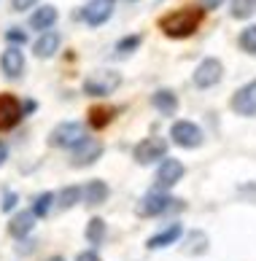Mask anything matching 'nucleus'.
Returning <instances> with one entry per match:
<instances>
[{"mask_svg":"<svg viewBox=\"0 0 256 261\" xmlns=\"http://www.w3.org/2000/svg\"><path fill=\"white\" fill-rule=\"evenodd\" d=\"M81 186H65L57 191V205H60V210H73L81 202Z\"/></svg>","mask_w":256,"mask_h":261,"instance_id":"24","label":"nucleus"},{"mask_svg":"<svg viewBox=\"0 0 256 261\" xmlns=\"http://www.w3.org/2000/svg\"><path fill=\"white\" fill-rule=\"evenodd\" d=\"M151 105H154V111H159L162 116H175L181 102H178V94H175L173 89L162 86V89H156L151 94Z\"/></svg>","mask_w":256,"mask_h":261,"instance_id":"19","label":"nucleus"},{"mask_svg":"<svg viewBox=\"0 0 256 261\" xmlns=\"http://www.w3.org/2000/svg\"><path fill=\"white\" fill-rule=\"evenodd\" d=\"M170 140L178 148H200L205 143V132H202L200 124H194L189 119H178V121H173V127H170Z\"/></svg>","mask_w":256,"mask_h":261,"instance_id":"7","label":"nucleus"},{"mask_svg":"<svg viewBox=\"0 0 256 261\" xmlns=\"http://www.w3.org/2000/svg\"><path fill=\"white\" fill-rule=\"evenodd\" d=\"M221 79H224V62L219 57H202V60L197 62L194 73H192V84L200 92L213 89L216 84H221Z\"/></svg>","mask_w":256,"mask_h":261,"instance_id":"6","label":"nucleus"},{"mask_svg":"<svg viewBox=\"0 0 256 261\" xmlns=\"http://www.w3.org/2000/svg\"><path fill=\"white\" fill-rule=\"evenodd\" d=\"M22 111H25V116H33V113L38 111V102H35V100H25V102H22Z\"/></svg>","mask_w":256,"mask_h":261,"instance_id":"33","label":"nucleus"},{"mask_svg":"<svg viewBox=\"0 0 256 261\" xmlns=\"http://www.w3.org/2000/svg\"><path fill=\"white\" fill-rule=\"evenodd\" d=\"M186 205L178 202L170 191L165 189H149L146 194L141 197V205H137V216L141 218H159V216H167V213H178L183 210Z\"/></svg>","mask_w":256,"mask_h":261,"instance_id":"2","label":"nucleus"},{"mask_svg":"<svg viewBox=\"0 0 256 261\" xmlns=\"http://www.w3.org/2000/svg\"><path fill=\"white\" fill-rule=\"evenodd\" d=\"M57 19H60V11H57V6H52V3H41L38 8H33L30 19H27V27L41 35V33H46V30H54Z\"/></svg>","mask_w":256,"mask_h":261,"instance_id":"14","label":"nucleus"},{"mask_svg":"<svg viewBox=\"0 0 256 261\" xmlns=\"http://www.w3.org/2000/svg\"><path fill=\"white\" fill-rule=\"evenodd\" d=\"M38 224V218L33 216V210H16L11 218H8V234L14 240H27L33 234V229Z\"/></svg>","mask_w":256,"mask_h":261,"instance_id":"16","label":"nucleus"},{"mask_svg":"<svg viewBox=\"0 0 256 261\" xmlns=\"http://www.w3.org/2000/svg\"><path fill=\"white\" fill-rule=\"evenodd\" d=\"M54 202H57V194H54V191H41V194L35 197L33 207H30L33 216H35V218H49V213H52Z\"/></svg>","mask_w":256,"mask_h":261,"instance_id":"25","label":"nucleus"},{"mask_svg":"<svg viewBox=\"0 0 256 261\" xmlns=\"http://www.w3.org/2000/svg\"><path fill=\"white\" fill-rule=\"evenodd\" d=\"M238 46H240V51L256 57V24L243 27V33H240V38H238Z\"/></svg>","mask_w":256,"mask_h":261,"instance_id":"27","label":"nucleus"},{"mask_svg":"<svg viewBox=\"0 0 256 261\" xmlns=\"http://www.w3.org/2000/svg\"><path fill=\"white\" fill-rule=\"evenodd\" d=\"M122 86V73L113 67H100V70L89 73L81 84V92L86 97H111V94Z\"/></svg>","mask_w":256,"mask_h":261,"instance_id":"3","label":"nucleus"},{"mask_svg":"<svg viewBox=\"0 0 256 261\" xmlns=\"http://www.w3.org/2000/svg\"><path fill=\"white\" fill-rule=\"evenodd\" d=\"M84 138H86V124L84 121H60L52 132H49V146L71 151Z\"/></svg>","mask_w":256,"mask_h":261,"instance_id":"5","label":"nucleus"},{"mask_svg":"<svg viewBox=\"0 0 256 261\" xmlns=\"http://www.w3.org/2000/svg\"><path fill=\"white\" fill-rule=\"evenodd\" d=\"M132 159L141 167H154L162 159H167V140L159 138V135H149V138L137 140L132 148Z\"/></svg>","mask_w":256,"mask_h":261,"instance_id":"4","label":"nucleus"},{"mask_svg":"<svg viewBox=\"0 0 256 261\" xmlns=\"http://www.w3.org/2000/svg\"><path fill=\"white\" fill-rule=\"evenodd\" d=\"M200 8H202V11H216V8H219V6H224L226 3V0H200Z\"/></svg>","mask_w":256,"mask_h":261,"instance_id":"32","label":"nucleus"},{"mask_svg":"<svg viewBox=\"0 0 256 261\" xmlns=\"http://www.w3.org/2000/svg\"><path fill=\"white\" fill-rule=\"evenodd\" d=\"M6 162H8V146H6L3 140H0V167H3Z\"/></svg>","mask_w":256,"mask_h":261,"instance_id":"34","label":"nucleus"},{"mask_svg":"<svg viewBox=\"0 0 256 261\" xmlns=\"http://www.w3.org/2000/svg\"><path fill=\"white\" fill-rule=\"evenodd\" d=\"M38 3H41V0H11V8L16 14H25V11H30V8H38Z\"/></svg>","mask_w":256,"mask_h":261,"instance_id":"30","label":"nucleus"},{"mask_svg":"<svg viewBox=\"0 0 256 261\" xmlns=\"http://www.w3.org/2000/svg\"><path fill=\"white\" fill-rule=\"evenodd\" d=\"M116 113L119 111L111 108V105H95V108H89V113H86V127L100 132L116 119Z\"/></svg>","mask_w":256,"mask_h":261,"instance_id":"21","label":"nucleus"},{"mask_svg":"<svg viewBox=\"0 0 256 261\" xmlns=\"http://www.w3.org/2000/svg\"><path fill=\"white\" fill-rule=\"evenodd\" d=\"M6 41H8V46H25L27 43V30L25 27H8Z\"/></svg>","mask_w":256,"mask_h":261,"instance_id":"28","label":"nucleus"},{"mask_svg":"<svg viewBox=\"0 0 256 261\" xmlns=\"http://www.w3.org/2000/svg\"><path fill=\"white\" fill-rule=\"evenodd\" d=\"M116 11V0H89V3H84L81 8V16L84 19V24H89V27H100L105 24L108 19L113 16Z\"/></svg>","mask_w":256,"mask_h":261,"instance_id":"13","label":"nucleus"},{"mask_svg":"<svg viewBox=\"0 0 256 261\" xmlns=\"http://www.w3.org/2000/svg\"><path fill=\"white\" fill-rule=\"evenodd\" d=\"M202 19H205V11L200 6H181V8H173V11L162 14L156 19V27H159V33L165 38L183 41V38L197 35V30L202 27Z\"/></svg>","mask_w":256,"mask_h":261,"instance_id":"1","label":"nucleus"},{"mask_svg":"<svg viewBox=\"0 0 256 261\" xmlns=\"http://www.w3.org/2000/svg\"><path fill=\"white\" fill-rule=\"evenodd\" d=\"M183 231H186L183 224H181V221H175V224L165 226L162 231H156V234H151L149 240H146V248H149V250H165V248H170L175 243H181Z\"/></svg>","mask_w":256,"mask_h":261,"instance_id":"15","label":"nucleus"},{"mask_svg":"<svg viewBox=\"0 0 256 261\" xmlns=\"http://www.w3.org/2000/svg\"><path fill=\"white\" fill-rule=\"evenodd\" d=\"M183 175H186V164L181 159H175V156H167V159H162L159 164H156L154 186L170 191L173 186H178V183L183 180Z\"/></svg>","mask_w":256,"mask_h":261,"instance_id":"9","label":"nucleus"},{"mask_svg":"<svg viewBox=\"0 0 256 261\" xmlns=\"http://www.w3.org/2000/svg\"><path fill=\"white\" fill-rule=\"evenodd\" d=\"M16 205H19V194H16V191H8V194L3 197V202H0V210H3V213H14Z\"/></svg>","mask_w":256,"mask_h":261,"instance_id":"29","label":"nucleus"},{"mask_svg":"<svg viewBox=\"0 0 256 261\" xmlns=\"http://www.w3.org/2000/svg\"><path fill=\"white\" fill-rule=\"evenodd\" d=\"M43 261H67V258L60 256V253H54V256H49V258H43Z\"/></svg>","mask_w":256,"mask_h":261,"instance_id":"35","label":"nucleus"},{"mask_svg":"<svg viewBox=\"0 0 256 261\" xmlns=\"http://www.w3.org/2000/svg\"><path fill=\"white\" fill-rule=\"evenodd\" d=\"M81 202L86 207H103L105 202H108V197H111V189H108V183L105 180H100V178H92L89 183H84L81 186Z\"/></svg>","mask_w":256,"mask_h":261,"instance_id":"18","label":"nucleus"},{"mask_svg":"<svg viewBox=\"0 0 256 261\" xmlns=\"http://www.w3.org/2000/svg\"><path fill=\"white\" fill-rule=\"evenodd\" d=\"M25 119V111H22V100L16 94H0V132H11L16 129Z\"/></svg>","mask_w":256,"mask_h":261,"instance_id":"11","label":"nucleus"},{"mask_svg":"<svg viewBox=\"0 0 256 261\" xmlns=\"http://www.w3.org/2000/svg\"><path fill=\"white\" fill-rule=\"evenodd\" d=\"M141 43H143V35L141 33H135V35H124V38H119L116 41V54L119 57H127V54H135L137 49H141Z\"/></svg>","mask_w":256,"mask_h":261,"instance_id":"26","label":"nucleus"},{"mask_svg":"<svg viewBox=\"0 0 256 261\" xmlns=\"http://www.w3.org/2000/svg\"><path fill=\"white\" fill-rule=\"evenodd\" d=\"M181 243H183V253H189V256H202V253H208V248H211V240L202 229L183 231Z\"/></svg>","mask_w":256,"mask_h":261,"instance_id":"20","label":"nucleus"},{"mask_svg":"<svg viewBox=\"0 0 256 261\" xmlns=\"http://www.w3.org/2000/svg\"><path fill=\"white\" fill-rule=\"evenodd\" d=\"M76 261H103V258H100V253H97L95 248H86V250H81V253L76 256Z\"/></svg>","mask_w":256,"mask_h":261,"instance_id":"31","label":"nucleus"},{"mask_svg":"<svg viewBox=\"0 0 256 261\" xmlns=\"http://www.w3.org/2000/svg\"><path fill=\"white\" fill-rule=\"evenodd\" d=\"M229 3V16L238 22H248L256 14V0H226Z\"/></svg>","mask_w":256,"mask_h":261,"instance_id":"23","label":"nucleus"},{"mask_svg":"<svg viewBox=\"0 0 256 261\" xmlns=\"http://www.w3.org/2000/svg\"><path fill=\"white\" fill-rule=\"evenodd\" d=\"M27 70V60H25V51L19 46H8L0 54V73L6 75L8 81H19Z\"/></svg>","mask_w":256,"mask_h":261,"instance_id":"12","label":"nucleus"},{"mask_svg":"<svg viewBox=\"0 0 256 261\" xmlns=\"http://www.w3.org/2000/svg\"><path fill=\"white\" fill-rule=\"evenodd\" d=\"M229 111L235 116H243V119H253L256 116V79L243 84L229 97Z\"/></svg>","mask_w":256,"mask_h":261,"instance_id":"10","label":"nucleus"},{"mask_svg":"<svg viewBox=\"0 0 256 261\" xmlns=\"http://www.w3.org/2000/svg\"><path fill=\"white\" fill-rule=\"evenodd\" d=\"M105 153V146H103V140L100 138H89V135H86V138L78 143V146H73L71 151H67V156H71V164L73 167H92V164L97 162Z\"/></svg>","mask_w":256,"mask_h":261,"instance_id":"8","label":"nucleus"},{"mask_svg":"<svg viewBox=\"0 0 256 261\" xmlns=\"http://www.w3.org/2000/svg\"><path fill=\"white\" fill-rule=\"evenodd\" d=\"M130 3H137V0H130Z\"/></svg>","mask_w":256,"mask_h":261,"instance_id":"36","label":"nucleus"},{"mask_svg":"<svg viewBox=\"0 0 256 261\" xmlns=\"http://www.w3.org/2000/svg\"><path fill=\"white\" fill-rule=\"evenodd\" d=\"M84 237H86V243H89L92 248L103 245L105 237H108V224H105V218L92 216L89 221H86V226H84Z\"/></svg>","mask_w":256,"mask_h":261,"instance_id":"22","label":"nucleus"},{"mask_svg":"<svg viewBox=\"0 0 256 261\" xmlns=\"http://www.w3.org/2000/svg\"><path fill=\"white\" fill-rule=\"evenodd\" d=\"M60 49H62V35L57 30H46L33 41V54L38 60H52Z\"/></svg>","mask_w":256,"mask_h":261,"instance_id":"17","label":"nucleus"}]
</instances>
